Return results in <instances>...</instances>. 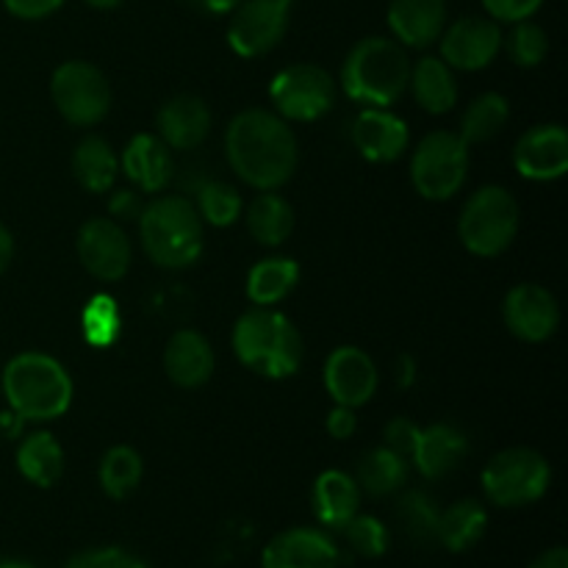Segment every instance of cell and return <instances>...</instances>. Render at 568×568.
<instances>
[{
  "instance_id": "cell-2",
  "label": "cell",
  "mask_w": 568,
  "mask_h": 568,
  "mask_svg": "<svg viewBox=\"0 0 568 568\" xmlns=\"http://www.w3.org/2000/svg\"><path fill=\"white\" fill-rule=\"evenodd\" d=\"M233 349L247 369L272 381L292 377L303 364V336L288 316L272 311L270 305H255L239 316L233 327Z\"/></svg>"
},
{
  "instance_id": "cell-48",
  "label": "cell",
  "mask_w": 568,
  "mask_h": 568,
  "mask_svg": "<svg viewBox=\"0 0 568 568\" xmlns=\"http://www.w3.org/2000/svg\"><path fill=\"white\" fill-rule=\"evenodd\" d=\"M87 6H92V9H100V11H109V9H116V6L122 3V0H83Z\"/></svg>"
},
{
  "instance_id": "cell-8",
  "label": "cell",
  "mask_w": 568,
  "mask_h": 568,
  "mask_svg": "<svg viewBox=\"0 0 568 568\" xmlns=\"http://www.w3.org/2000/svg\"><path fill=\"white\" fill-rule=\"evenodd\" d=\"M469 172V144L453 131H433L416 144L410 181L425 200H449L460 192Z\"/></svg>"
},
{
  "instance_id": "cell-49",
  "label": "cell",
  "mask_w": 568,
  "mask_h": 568,
  "mask_svg": "<svg viewBox=\"0 0 568 568\" xmlns=\"http://www.w3.org/2000/svg\"><path fill=\"white\" fill-rule=\"evenodd\" d=\"M0 568H33V566L22 564V560H0Z\"/></svg>"
},
{
  "instance_id": "cell-17",
  "label": "cell",
  "mask_w": 568,
  "mask_h": 568,
  "mask_svg": "<svg viewBox=\"0 0 568 568\" xmlns=\"http://www.w3.org/2000/svg\"><path fill=\"white\" fill-rule=\"evenodd\" d=\"M514 164L527 181H558L568 170V133L564 125H536L516 142Z\"/></svg>"
},
{
  "instance_id": "cell-29",
  "label": "cell",
  "mask_w": 568,
  "mask_h": 568,
  "mask_svg": "<svg viewBox=\"0 0 568 568\" xmlns=\"http://www.w3.org/2000/svg\"><path fill=\"white\" fill-rule=\"evenodd\" d=\"M300 281V266L292 258H264L250 270L247 275V297L253 305H275L292 294Z\"/></svg>"
},
{
  "instance_id": "cell-46",
  "label": "cell",
  "mask_w": 568,
  "mask_h": 568,
  "mask_svg": "<svg viewBox=\"0 0 568 568\" xmlns=\"http://www.w3.org/2000/svg\"><path fill=\"white\" fill-rule=\"evenodd\" d=\"M11 258H14V239H11L9 227L0 222V275H3L6 270H9Z\"/></svg>"
},
{
  "instance_id": "cell-9",
  "label": "cell",
  "mask_w": 568,
  "mask_h": 568,
  "mask_svg": "<svg viewBox=\"0 0 568 568\" xmlns=\"http://www.w3.org/2000/svg\"><path fill=\"white\" fill-rule=\"evenodd\" d=\"M50 94L70 125L89 128L98 125L111 105V87L105 81L103 70H98L89 61H64L53 72L50 81Z\"/></svg>"
},
{
  "instance_id": "cell-18",
  "label": "cell",
  "mask_w": 568,
  "mask_h": 568,
  "mask_svg": "<svg viewBox=\"0 0 568 568\" xmlns=\"http://www.w3.org/2000/svg\"><path fill=\"white\" fill-rule=\"evenodd\" d=\"M408 125L405 120H399L397 114H392L388 109H375V105H366L353 122V144L366 161H375V164H386V161L399 159L408 148Z\"/></svg>"
},
{
  "instance_id": "cell-12",
  "label": "cell",
  "mask_w": 568,
  "mask_h": 568,
  "mask_svg": "<svg viewBox=\"0 0 568 568\" xmlns=\"http://www.w3.org/2000/svg\"><path fill=\"white\" fill-rule=\"evenodd\" d=\"M442 59L453 70L475 72L491 64L503 50V31L491 17L466 14L442 31Z\"/></svg>"
},
{
  "instance_id": "cell-32",
  "label": "cell",
  "mask_w": 568,
  "mask_h": 568,
  "mask_svg": "<svg viewBox=\"0 0 568 568\" xmlns=\"http://www.w3.org/2000/svg\"><path fill=\"white\" fill-rule=\"evenodd\" d=\"M510 114V105L503 94L486 92L477 100H471L469 109L464 111V120H460V133L466 144H483L488 139L497 136L505 128Z\"/></svg>"
},
{
  "instance_id": "cell-39",
  "label": "cell",
  "mask_w": 568,
  "mask_h": 568,
  "mask_svg": "<svg viewBox=\"0 0 568 568\" xmlns=\"http://www.w3.org/2000/svg\"><path fill=\"white\" fill-rule=\"evenodd\" d=\"M64 568H148V564L128 549L98 547L78 552L75 558L67 560Z\"/></svg>"
},
{
  "instance_id": "cell-16",
  "label": "cell",
  "mask_w": 568,
  "mask_h": 568,
  "mask_svg": "<svg viewBox=\"0 0 568 568\" xmlns=\"http://www.w3.org/2000/svg\"><path fill=\"white\" fill-rule=\"evenodd\" d=\"M325 388L333 403L344 408H361L377 392V366L364 349L336 347L327 355Z\"/></svg>"
},
{
  "instance_id": "cell-7",
  "label": "cell",
  "mask_w": 568,
  "mask_h": 568,
  "mask_svg": "<svg viewBox=\"0 0 568 568\" xmlns=\"http://www.w3.org/2000/svg\"><path fill=\"white\" fill-rule=\"evenodd\" d=\"M552 483L547 458L536 449L510 447L494 455L483 469V491L497 508H525L538 503Z\"/></svg>"
},
{
  "instance_id": "cell-33",
  "label": "cell",
  "mask_w": 568,
  "mask_h": 568,
  "mask_svg": "<svg viewBox=\"0 0 568 568\" xmlns=\"http://www.w3.org/2000/svg\"><path fill=\"white\" fill-rule=\"evenodd\" d=\"M144 475L142 455L133 447H111L100 460V488L111 499L131 497Z\"/></svg>"
},
{
  "instance_id": "cell-3",
  "label": "cell",
  "mask_w": 568,
  "mask_h": 568,
  "mask_svg": "<svg viewBox=\"0 0 568 568\" xmlns=\"http://www.w3.org/2000/svg\"><path fill=\"white\" fill-rule=\"evenodd\" d=\"M410 59L405 48L386 37H366L349 50L342 67V87L361 105L397 103L410 83Z\"/></svg>"
},
{
  "instance_id": "cell-4",
  "label": "cell",
  "mask_w": 568,
  "mask_h": 568,
  "mask_svg": "<svg viewBox=\"0 0 568 568\" xmlns=\"http://www.w3.org/2000/svg\"><path fill=\"white\" fill-rule=\"evenodd\" d=\"M139 236L150 261L164 270H183L203 253V220L181 194L150 200L139 211Z\"/></svg>"
},
{
  "instance_id": "cell-30",
  "label": "cell",
  "mask_w": 568,
  "mask_h": 568,
  "mask_svg": "<svg viewBox=\"0 0 568 568\" xmlns=\"http://www.w3.org/2000/svg\"><path fill=\"white\" fill-rule=\"evenodd\" d=\"M408 458L394 453L392 447H377L366 453L358 464V488L372 497H388L399 491L408 480Z\"/></svg>"
},
{
  "instance_id": "cell-6",
  "label": "cell",
  "mask_w": 568,
  "mask_h": 568,
  "mask_svg": "<svg viewBox=\"0 0 568 568\" xmlns=\"http://www.w3.org/2000/svg\"><path fill=\"white\" fill-rule=\"evenodd\" d=\"M519 233V203L503 186H483L466 200L458 220V236L480 258L503 255Z\"/></svg>"
},
{
  "instance_id": "cell-24",
  "label": "cell",
  "mask_w": 568,
  "mask_h": 568,
  "mask_svg": "<svg viewBox=\"0 0 568 568\" xmlns=\"http://www.w3.org/2000/svg\"><path fill=\"white\" fill-rule=\"evenodd\" d=\"M361 510V488L347 471L327 469L314 483V514L327 530H342Z\"/></svg>"
},
{
  "instance_id": "cell-23",
  "label": "cell",
  "mask_w": 568,
  "mask_h": 568,
  "mask_svg": "<svg viewBox=\"0 0 568 568\" xmlns=\"http://www.w3.org/2000/svg\"><path fill=\"white\" fill-rule=\"evenodd\" d=\"M120 166L125 170V175L131 178L133 186H139L142 192L155 194L170 183L172 178V155L170 148L161 142L153 133H136V136L128 142L125 153H122Z\"/></svg>"
},
{
  "instance_id": "cell-20",
  "label": "cell",
  "mask_w": 568,
  "mask_h": 568,
  "mask_svg": "<svg viewBox=\"0 0 568 568\" xmlns=\"http://www.w3.org/2000/svg\"><path fill=\"white\" fill-rule=\"evenodd\" d=\"M159 139L172 150H192L209 136L211 131V111L205 100L194 94H178L161 105L155 116Z\"/></svg>"
},
{
  "instance_id": "cell-45",
  "label": "cell",
  "mask_w": 568,
  "mask_h": 568,
  "mask_svg": "<svg viewBox=\"0 0 568 568\" xmlns=\"http://www.w3.org/2000/svg\"><path fill=\"white\" fill-rule=\"evenodd\" d=\"M527 568H568V552L566 547H552L547 552L538 555Z\"/></svg>"
},
{
  "instance_id": "cell-1",
  "label": "cell",
  "mask_w": 568,
  "mask_h": 568,
  "mask_svg": "<svg viewBox=\"0 0 568 568\" xmlns=\"http://www.w3.org/2000/svg\"><path fill=\"white\" fill-rule=\"evenodd\" d=\"M227 161L244 183L275 192L297 170V136L286 120L266 109H247L233 116L225 133Z\"/></svg>"
},
{
  "instance_id": "cell-40",
  "label": "cell",
  "mask_w": 568,
  "mask_h": 568,
  "mask_svg": "<svg viewBox=\"0 0 568 568\" xmlns=\"http://www.w3.org/2000/svg\"><path fill=\"white\" fill-rule=\"evenodd\" d=\"M544 6V0H483V9L491 20L497 22H521L530 20L538 9Z\"/></svg>"
},
{
  "instance_id": "cell-19",
  "label": "cell",
  "mask_w": 568,
  "mask_h": 568,
  "mask_svg": "<svg viewBox=\"0 0 568 568\" xmlns=\"http://www.w3.org/2000/svg\"><path fill=\"white\" fill-rule=\"evenodd\" d=\"M388 28L403 48H430L447 28L444 0H392Z\"/></svg>"
},
{
  "instance_id": "cell-15",
  "label": "cell",
  "mask_w": 568,
  "mask_h": 568,
  "mask_svg": "<svg viewBox=\"0 0 568 568\" xmlns=\"http://www.w3.org/2000/svg\"><path fill=\"white\" fill-rule=\"evenodd\" d=\"M508 331L521 342H547L560 325V305L552 292L538 283H519L508 292L503 305Z\"/></svg>"
},
{
  "instance_id": "cell-41",
  "label": "cell",
  "mask_w": 568,
  "mask_h": 568,
  "mask_svg": "<svg viewBox=\"0 0 568 568\" xmlns=\"http://www.w3.org/2000/svg\"><path fill=\"white\" fill-rule=\"evenodd\" d=\"M416 436H419V427L410 419L399 416V419L388 422L386 425V447H392L394 453H399L403 458L410 460V453H414Z\"/></svg>"
},
{
  "instance_id": "cell-27",
  "label": "cell",
  "mask_w": 568,
  "mask_h": 568,
  "mask_svg": "<svg viewBox=\"0 0 568 568\" xmlns=\"http://www.w3.org/2000/svg\"><path fill=\"white\" fill-rule=\"evenodd\" d=\"M72 172L87 192L103 194L114 186L116 175H120V159L105 139L87 136L78 142L75 153H72Z\"/></svg>"
},
{
  "instance_id": "cell-14",
  "label": "cell",
  "mask_w": 568,
  "mask_h": 568,
  "mask_svg": "<svg viewBox=\"0 0 568 568\" xmlns=\"http://www.w3.org/2000/svg\"><path fill=\"white\" fill-rule=\"evenodd\" d=\"M342 549L320 527H292L272 538L261 555V568H338Z\"/></svg>"
},
{
  "instance_id": "cell-31",
  "label": "cell",
  "mask_w": 568,
  "mask_h": 568,
  "mask_svg": "<svg viewBox=\"0 0 568 568\" xmlns=\"http://www.w3.org/2000/svg\"><path fill=\"white\" fill-rule=\"evenodd\" d=\"M247 227L255 242L261 244H283L294 231V211L281 194L261 192L247 205Z\"/></svg>"
},
{
  "instance_id": "cell-47",
  "label": "cell",
  "mask_w": 568,
  "mask_h": 568,
  "mask_svg": "<svg viewBox=\"0 0 568 568\" xmlns=\"http://www.w3.org/2000/svg\"><path fill=\"white\" fill-rule=\"evenodd\" d=\"M122 209H125V214L139 216V211H142V209H139L136 194H133V192H120L114 200H111V211H114V214H120Z\"/></svg>"
},
{
  "instance_id": "cell-10",
  "label": "cell",
  "mask_w": 568,
  "mask_h": 568,
  "mask_svg": "<svg viewBox=\"0 0 568 568\" xmlns=\"http://www.w3.org/2000/svg\"><path fill=\"white\" fill-rule=\"evenodd\" d=\"M294 0H242L231 11L227 44L242 59H258L283 42Z\"/></svg>"
},
{
  "instance_id": "cell-44",
  "label": "cell",
  "mask_w": 568,
  "mask_h": 568,
  "mask_svg": "<svg viewBox=\"0 0 568 568\" xmlns=\"http://www.w3.org/2000/svg\"><path fill=\"white\" fill-rule=\"evenodd\" d=\"M189 3L192 9L203 11V14H231L242 0H183Z\"/></svg>"
},
{
  "instance_id": "cell-5",
  "label": "cell",
  "mask_w": 568,
  "mask_h": 568,
  "mask_svg": "<svg viewBox=\"0 0 568 568\" xmlns=\"http://www.w3.org/2000/svg\"><path fill=\"white\" fill-rule=\"evenodd\" d=\"M3 392L22 422H53L72 403V381L64 366L44 353H20L3 369Z\"/></svg>"
},
{
  "instance_id": "cell-35",
  "label": "cell",
  "mask_w": 568,
  "mask_h": 568,
  "mask_svg": "<svg viewBox=\"0 0 568 568\" xmlns=\"http://www.w3.org/2000/svg\"><path fill=\"white\" fill-rule=\"evenodd\" d=\"M197 214L200 220L211 222L214 227H227L242 214V197L233 186L222 181H209L197 192Z\"/></svg>"
},
{
  "instance_id": "cell-22",
  "label": "cell",
  "mask_w": 568,
  "mask_h": 568,
  "mask_svg": "<svg viewBox=\"0 0 568 568\" xmlns=\"http://www.w3.org/2000/svg\"><path fill=\"white\" fill-rule=\"evenodd\" d=\"M466 453H469V442L458 427L430 425L425 430L419 427L410 460L427 480H438V477L449 475L466 458Z\"/></svg>"
},
{
  "instance_id": "cell-37",
  "label": "cell",
  "mask_w": 568,
  "mask_h": 568,
  "mask_svg": "<svg viewBox=\"0 0 568 568\" xmlns=\"http://www.w3.org/2000/svg\"><path fill=\"white\" fill-rule=\"evenodd\" d=\"M505 48H508V55L514 59V64L519 67H538L544 59H547L549 39L544 33L541 26L530 20L514 22V31L508 33V39H503Z\"/></svg>"
},
{
  "instance_id": "cell-28",
  "label": "cell",
  "mask_w": 568,
  "mask_h": 568,
  "mask_svg": "<svg viewBox=\"0 0 568 568\" xmlns=\"http://www.w3.org/2000/svg\"><path fill=\"white\" fill-rule=\"evenodd\" d=\"M17 469L33 486H55L64 475V449L50 433H33L17 449Z\"/></svg>"
},
{
  "instance_id": "cell-36",
  "label": "cell",
  "mask_w": 568,
  "mask_h": 568,
  "mask_svg": "<svg viewBox=\"0 0 568 568\" xmlns=\"http://www.w3.org/2000/svg\"><path fill=\"white\" fill-rule=\"evenodd\" d=\"M338 532L344 536L347 547L361 558H383L388 552V527L375 516L355 514Z\"/></svg>"
},
{
  "instance_id": "cell-34",
  "label": "cell",
  "mask_w": 568,
  "mask_h": 568,
  "mask_svg": "<svg viewBox=\"0 0 568 568\" xmlns=\"http://www.w3.org/2000/svg\"><path fill=\"white\" fill-rule=\"evenodd\" d=\"M81 331L89 347H111L122 333V311L116 300L109 294H94L81 314Z\"/></svg>"
},
{
  "instance_id": "cell-11",
  "label": "cell",
  "mask_w": 568,
  "mask_h": 568,
  "mask_svg": "<svg viewBox=\"0 0 568 568\" xmlns=\"http://www.w3.org/2000/svg\"><path fill=\"white\" fill-rule=\"evenodd\" d=\"M270 98L283 120L314 122L333 109L336 83L331 72L316 64H292L275 75Z\"/></svg>"
},
{
  "instance_id": "cell-43",
  "label": "cell",
  "mask_w": 568,
  "mask_h": 568,
  "mask_svg": "<svg viewBox=\"0 0 568 568\" xmlns=\"http://www.w3.org/2000/svg\"><path fill=\"white\" fill-rule=\"evenodd\" d=\"M355 427H358V419H355L353 408L336 405V408L331 410V416H327V433H331L333 438H338V442H344V438L353 436Z\"/></svg>"
},
{
  "instance_id": "cell-26",
  "label": "cell",
  "mask_w": 568,
  "mask_h": 568,
  "mask_svg": "<svg viewBox=\"0 0 568 568\" xmlns=\"http://www.w3.org/2000/svg\"><path fill=\"white\" fill-rule=\"evenodd\" d=\"M488 514L477 499H460L447 510H438L436 541L449 552H469L486 536Z\"/></svg>"
},
{
  "instance_id": "cell-38",
  "label": "cell",
  "mask_w": 568,
  "mask_h": 568,
  "mask_svg": "<svg viewBox=\"0 0 568 568\" xmlns=\"http://www.w3.org/2000/svg\"><path fill=\"white\" fill-rule=\"evenodd\" d=\"M399 516H403V525L410 538H416V541H430V538H436L438 508L425 497V494H408V497L403 499Z\"/></svg>"
},
{
  "instance_id": "cell-13",
  "label": "cell",
  "mask_w": 568,
  "mask_h": 568,
  "mask_svg": "<svg viewBox=\"0 0 568 568\" xmlns=\"http://www.w3.org/2000/svg\"><path fill=\"white\" fill-rule=\"evenodd\" d=\"M78 258L89 275L114 283L131 266V242L114 220L94 216L78 231Z\"/></svg>"
},
{
  "instance_id": "cell-42",
  "label": "cell",
  "mask_w": 568,
  "mask_h": 568,
  "mask_svg": "<svg viewBox=\"0 0 568 568\" xmlns=\"http://www.w3.org/2000/svg\"><path fill=\"white\" fill-rule=\"evenodd\" d=\"M6 11L20 20H44L64 6V0H3Z\"/></svg>"
},
{
  "instance_id": "cell-21",
  "label": "cell",
  "mask_w": 568,
  "mask_h": 568,
  "mask_svg": "<svg viewBox=\"0 0 568 568\" xmlns=\"http://www.w3.org/2000/svg\"><path fill=\"white\" fill-rule=\"evenodd\" d=\"M164 369L166 377L181 388H197L209 383V377L214 375V349L209 338L197 331H178L166 342Z\"/></svg>"
},
{
  "instance_id": "cell-25",
  "label": "cell",
  "mask_w": 568,
  "mask_h": 568,
  "mask_svg": "<svg viewBox=\"0 0 568 568\" xmlns=\"http://www.w3.org/2000/svg\"><path fill=\"white\" fill-rule=\"evenodd\" d=\"M410 89L416 103L430 114H447L458 103V83H455L453 67L436 55H425L410 67Z\"/></svg>"
}]
</instances>
